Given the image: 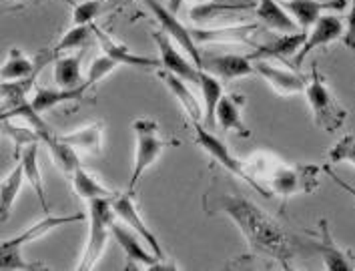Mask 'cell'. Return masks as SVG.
Segmentation results:
<instances>
[{
    "label": "cell",
    "instance_id": "277c9868",
    "mask_svg": "<svg viewBox=\"0 0 355 271\" xmlns=\"http://www.w3.org/2000/svg\"><path fill=\"white\" fill-rule=\"evenodd\" d=\"M305 97L309 100V107L313 111L319 129L327 133H336L345 121V109L329 93L325 78L321 77V73L318 71V64L311 67V75L305 87Z\"/></svg>",
    "mask_w": 355,
    "mask_h": 271
},
{
    "label": "cell",
    "instance_id": "603a6c76",
    "mask_svg": "<svg viewBox=\"0 0 355 271\" xmlns=\"http://www.w3.org/2000/svg\"><path fill=\"white\" fill-rule=\"evenodd\" d=\"M20 165L24 169V179L33 185L37 199L40 201L42 209L49 213V201H46V191H44V181L38 169V143H28L22 151H20Z\"/></svg>",
    "mask_w": 355,
    "mask_h": 271
},
{
    "label": "cell",
    "instance_id": "30bf717a",
    "mask_svg": "<svg viewBox=\"0 0 355 271\" xmlns=\"http://www.w3.org/2000/svg\"><path fill=\"white\" fill-rule=\"evenodd\" d=\"M111 235L114 237V241L121 245V250L125 252L127 257V265L135 268V265H145L147 270H150L153 265H157L159 261H163L161 257H157L155 253L147 247V243L132 231L129 225H125L123 221H112Z\"/></svg>",
    "mask_w": 355,
    "mask_h": 271
},
{
    "label": "cell",
    "instance_id": "9a60e30c",
    "mask_svg": "<svg viewBox=\"0 0 355 271\" xmlns=\"http://www.w3.org/2000/svg\"><path fill=\"white\" fill-rule=\"evenodd\" d=\"M345 0H283V8L293 17L301 30H307L325 10L345 8Z\"/></svg>",
    "mask_w": 355,
    "mask_h": 271
},
{
    "label": "cell",
    "instance_id": "4316f807",
    "mask_svg": "<svg viewBox=\"0 0 355 271\" xmlns=\"http://www.w3.org/2000/svg\"><path fill=\"white\" fill-rule=\"evenodd\" d=\"M42 141L49 145V149H51V155L55 159V165L62 171V173L67 175V177H73L75 171L78 167H83V163H80V159H78V151L73 149L67 141H62V137H55L53 133H49V135L42 137Z\"/></svg>",
    "mask_w": 355,
    "mask_h": 271
},
{
    "label": "cell",
    "instance_id": "52a82bcc",
    "mask_svg": "<svg viewBox=\"0 0 355 271\" xmlns=\"http://www.w3.org/2000/svg\"><path fill=\"white\" fill-rule=\"evenodd\" d=\"M145 2V6L150 10V15L155 17V20L161 24V30L167 35L168 39L175 40V42H179V46H181V51L195 60V64L201 69V53H199V49H197V42L193 39V35H191V30H189L187 26L179 20V17L175 15V12H171L167 8V4H161L159 0H143Z\"/></svg>",
    "mask_w": 355,
    "mask_h": 271
},
{
    "label": "cell",
    "instance_id": "ac0fdd59",
    "mask_svg": "<svg viewBox=\"0 0 355 271\" xmlns=\"http://www.w3.org/2000/svg\"><path fill=\"white\" fill-rule=\"evenodd\" d=\"M85 219V215L83 213H75V215H67V217H62V215H46L42 221H38L35 223L33 227H28V229H24L22 233H19L17 237H10V239H4L8 245H12V247H24V245H28V243H33L35 239L38 237H42V235H46V233H51L53 229H58V227H62V225H71V223H78V221H83Z\"/></svg>",
    "mask_w": 355,
    "mask_h": 271
},
{
    "label": "cell",
    "instance_id": "7402d4cb",
    "mask_svg": "<svg viewBox=\"0 0 355 271\" xmlns=\"http://www.w3.org/2000/svg\"><path fill=\"white\" fill-rule=\"evenodd\" d=\"M159 78L165 82L168 87V91L177 97L179 105H183L185 113L189 115L191 121H201L203 123V105L197 100V97L193 95V91L187 87V82L183 78H179L173 73H167V71H161L159 73Z\"/></svg>",
    "mask_w": 355,
    "mask_h": 271
},
{
    "label": "cell",
    "instance_id": "d590c367",
    "mask_svg": "<svg viewBox=\"0 0 355 271\" xmlns=\"http://www.w3.org/2000/svg\"><path fill=\"white\" fill-rule=\"evenodd\" d=\"M329 161L331 163H352V165H355V137H343L336 147L329 151Z\"/></svg>",
    "mask_w": 355,
    "mask_h": 271
},
{
    "label": "cell",
    "instance_id": "7a4b0ae2",
    "mask_svg": "<svg viewBox=\"0 0 355 271\" xmlns=\"http://www.w3.org/2000/svg\"><path fill=\"white\" fill-rule=\"evenodd\" d=\"M132 131L137 137V149H135V165H132L131 179H129V191L135 193L141 177L149 169L150 165L165 153L167 139L159 133V125L153 119H137L132 125Z\"/></svg>",
    "mask_w": 355,
    "mask_h": 271
},
{
    "label": "cell",
    "instance_id": "f546056e",
    "mask_svg": "<svg viewBox=\"0 0 355 271\" xmlns=\"http://www.w3.org/2000/svg\"><path fill=\"white\" fill-rule=\"evenodd\" d=\"M22 183H24V169L19 163L0 183V221L8 219V215L12 211V205H15L20 189H22Z\"/></svg>",
    "mask_w": 355,
    "mask_h": 271
},
{
    "label": "cell",
    "instance_id": "4dcf8cb0",
    "mask_svg": "<svg viewBox=\"0 0 355 271\" xmlns=\"http://www.w3.org/2000/svg\"><path fill=\"white\" fill-rule=\"evenodd\" d=\"M80 67H83V55L73 57H58L55 60V82L62 89H76L83 85L80 80Z\"/></svg>",
    "mask_w": 355,
    "mask_h": 271
},
{
    "label": "cell",
    "instance_id": "836d02e7",
    "mask_svg": "<svg viewBox=\"0 0 355 271\" xmlns=\"http://www.w3.org/2000/svg\"><path fill=\"white\" fill-rule=\"evenodd\" d=\"M112 4L109 0H85L73 4V26L80 24H93L105 10H109Z\"/></svg>",
    "mask_w": 355,
    "mask_h": 271
},
{
    "label": "cell",
    "instance_id": "f35d334b",
    "mask_svg": "<svg viewBox=\"0 0 355 271\" xmlns=\"http://www.w3.org/2000/svg\"><path fill=\"white\" fill-rule=\"evenodd\" d=\"M26 4V0H0V15L12 12L17 8H22Z\"/></svg>",
    "mask_w": 355,
    "mask_h": 271
},
{
    "label": "cell",
    "instance_id": "1f68e13d",
    "mask_svg": "<svg viewBox=\"0 0 355 271\" xmlns=\"http://www.w3.org/2000/svg\"><path fill=\"white\" fill-rule=\"evenodd\" d=\"M93 24H80V26H73L67 35H62V39L56 42L51 49L53 57L64 51H75V49H83L89 44V40L93 39Z\"/></svg>",
    "mask_w": 355,
    "mask_h": 271
},
{
    "label": "cell",
    "instance_id": "9c48e42d",
    "mask_svg": "<svg viewBox=\"0 0 355 271\" xmlns=\"http://www.w3.org/2000/svg\"><path fill=\"white\" fill-rule=\"evenodd\" d=\"M111 203H112V211H114V215H116L125 225H129L132 231L137 233V235L147 243V247H149L150 252L155 253L157 257H161V259H163V247H161V243H159L157 235L150 231V227L145 223L143 215L139 213V207H137V203H135L132 195L131 193L116 195Z\"/></svg>",
    "mask_w": 355,
    "mask_h": 271
},
{
    "label": "cell",
    "instance_id": "d4e9b609",
    "mask_svg": "<svg viewBox=\"0 0 355 271\" xmlns=\"http://www.w3.org/2000/svg\"><path fill=\"white\" fill-rule=\"evenodd\" d=\"M307 39V33L305 30H297V33H291V35H283L281 39L277 40H269L267 44L259 46L253 55H251V60L253 58H285L289 55H297V51L301 49V44Z\"/></svg>",
    "mask_w": 355,
    "mask_h": 271
},
{
    "label": "cell",
    "instance_id": "e575fe53",
    "mask_svg": "<svg viewBox=\"0 0 355 271\" xmlns=\"http://www.w3.org/2000/svg\"><path fill=\"white\" fill-rule=\"evenodd\" d=\"M116 67H119V62H114V60L107 57V55L94 58L93 64H91V69H89V73H87V78L83 80V87L89 91L91 87L98 85L103 78H107L111 73H114V71H116Z\"/></svg>",
    "mask_w": 355,
    "mask_h": 271
},
{
    "label": "cell",
    "instance_id": "cb8c5ba5",
    "mask_svg": "<svg viewBox=\"0 0 355 271\" xmlns=\"http://www.w3.org/2000/svg\"><path fill=\"white\" fill-rule=\"evenodd\" d=\"M319 227H321V241L315 245V250L321 253L325 268H327L329 271L354 270V265H352V261L347 259V255H345V253L341 252V250L336 245V241H334V237H331V231H329V225H327V221H325V219L319 223Z\"/></svg>",
    "mask_w": 355,
    "mask_h": 271
},
{
    "label": "cell",
    "instance_id": "4fadbf2b",
    "mask_svg": "<svg viewBox=\"0 0 355 271\" xmlns=\"http://www.w3.org/2000/svg\"><path fill=\"white\" fill-rule=\"evenodd\" d=\"M201 69L211 73L219 80H235V78L251 77L255 73L251 57L241 55H217V57H203Z\"/></svg>",
    "mask_w": 355,
    "mask_h": 271
},
{
    "label": "cell",
    "instance_id": "8fae6325",
    "mask_svg": "<svg viewBox=\"0 0 355 271\" xmlns=\"http://www.w3.org/2000/svg\"><path fill=\"white\" fill-rule=\"evenodd\" d=\"M345 30V24L341 22V19H337L334 15H321L315 24L311 26V33L307 35L305 42L301 44V49L295 55V67H301L305 62V58L309 53H313L315 49L327 46L334 40L341 39Z\"/></svg>",
    "mask_w": 355,
    "mask_h": 271
},
{
    "label": "cell",
    "instance_id": "ffe728a7",
    "mask_svg": "<svg viewBox=\"0 0 355 271\" xmlns=\"http://www.w3.org/2000/svg\"><path fill=\"white\" fill-rule=\"evenodd\" d=\"M255 12H257V19L261 20L267 28L277 30L281 35H291L300 30L297 22L277 0H257Z\"/></svg>",
    "mask_w": 355,
    "mask_h": 271
},
{
    "label": "cell",
    "instance_id": "60d3db41",
    "mask_svg": "<svg viewBox=\"0 0 355 271\" xmlns=\"http://www.w3.org/2000/svg\"><path fill=\"white\" fill-rule=\"evenodd\" d=\"M10 119V115L6 113V111H2L0 113V133H4V125H6V121Z\"/></svg>",
    "mask_w": 355,
    "mask_h": 271
},
{
    "label": "cell",
    "instance_id": "7c38bea8",
    "mask_svg": "<svg viewBox=\"0 0 355 271\" xmlns=\"http://www.w3.org/2000/svg\"><path fill=\"white\" fill-rule=\"evenodd\" d=\"M94 39L98 40V46L103 49V55H107L119 64H127V67H135V69H161V60L159 58L141 57L135 55L129 46H125L123 42H119L116 39H112L111 35H107L103 28H98L96 24H93Z\"/></svg>",
    "mask_w": 355,
    "mask_h": 271
},
{
    "label": "cell",
    "instance_id": "5bb4252c",
    "mask_svg": "<svg viewBox=\"0 0 355 271\" xmlns=\"http://www.w3.org/2000/svg\"><path fill=\"white\" fill-rule=\"evenodd\" d=\"M253 67H255V73L261 75V77L271 85V89H273L277 95H285V97H287V95H297L301 91H305L307 80H309L305 75L279 69V67H275V64H271V62H267V60H263V58L259 62H255Z\"/></svg>",
    "mask_w": 355,
    "mask_h": 271
},
{
    "label": "cell",
    "instance_id": "d6986e66",
    "mask_svg": "<svg viewBox=\"0 0 355 271\" xmlns=\"http://www.w3.org/2000/svg\"><path fill=\"white\" fill-rule=\"evenodd\" d=\"M243 103L245 97L241 95H223L217 105V111H215L217 125L225 131H237L241 137L251 135V131L245 127L243 115H241Z\"/></svg>",
    "mask_w": 355,
    "mask_h": 271
},
{
    "label": "cell",
    "instance_id": "7bdbcfd3",
    "mask_svg": "<svg viewBox=\"0 0 355 271\" xmlns=\"http://www.w3.org/2000/svg\"><path fill=\"white\" fill-rule=\"evenodd\" d=\"M109 2H111L112 6H114V4H119V2H123V0H109Z\"/></svg>",
    "mask_w": 355,
    "mask_h": 271
},
{
    "label": "cell",
    "instance_id": "d6a6232c",
    "mask_svg": "<svg viewBox=\"0 0 355 271\" xmlns=\"http://www.w3.org/2000/svg\"><path fill=\"white\" fill-rule=\"evenodd\" d=\"M0 270L4 271H35L44 270L42 263H33L22 257L20 247H12L6 241H0Z\"/></svg>",
    "mask_w": 355,
    "mask_h": 271
},
{
    "label": "cell",
    "instance_id": "e0dca14e",
    "mask_svg": "<svg viewBox=\"0 0 355 271\" xmlns=\"http://www.w3.org/2000/svg\"><path fill=\"white\" fill-rule=\"evenodd\" d=\"M87 89L80 85L76 89H62V87H56V89H46V87H37L35 95L31 98V107L33 111L42 115L51 109H55L58 105H67V103H76L85 97Z\"/></svg>",
    "mask_w": 355,
    "mask_h": 271
},
{
    "label": "cell",
    "instance_id": "3957f363",
    "mask_svg": "<svg viewBox=\"0 0 355 271\" xmlns=\"http://www.w3.org/2000/svg\"><path fill=\"white\" fill-rule=\"evenodd\" d=\"M111 201L112 199H93V201H89V241H87L83 259L76 265V270H93L94 265L98 263L103 252H105L107 239L111 235V225L114 221V211H112Z\"/></svg>",
    "mask_w": 355,
    "mask_h": 271
},
{
    "label": "cell",
    "instance_id": "ba28073f",
    "mask_svg": "<svg viewBox=\"0 0 355 271\" xmlns=\"http://www.w3.org/2000/svg\"><path fill=\"white\" fill-rule=\"evenodd\" d=\"M153 40L157 42V49H159L161 69L167 71V73L177 75L179 78H183L185 82H191V85L199 87V73H201V69L197 64L189 62L187 55H183L165 33H153Z\"/></svg>",
    "mask_w": 355,
    "mask_h": 271
},
{
    "label": "cell",
    "instance_id": "83f0119b",
    "mask_svg": "<svg viewBox=\"0 0 355 271\" xmlns=\"http://www.w3.org/2000/svg\"><path fill=\"white\" fill-rule=\"evenodd\" d=\"M103 133H105V125L101 121L91 123L83 129H78L71 135L62 137V141H67L73 149L83 151V153H98L103 147Z\"/></svg>",
    "mask_w": 355,
    "mask_h": 271
},
{
    "label": "cell",
    "instance_id": "484cf974",
    "mask_svg": "<svg viewBox=\"0 0 355 271\" xmlns=\"http://www.w3.org/2000/svg\"><path fill=\"white\" fill-rule=\"evenodd\" d=\"M255 28H257L255 24H235V26L211 28V30L195 28L191 30V35L195 42H249V35Z\"/></svg>",
    "mask_w": 355,
    "mask_h": 271
},
{
    "label": "cell",
    "instance_id": "8d00e7d4",
    "mask_svg": "<svg viewBox=\"0 0 355 271\" xmlns=\"http://www.w3.org/2000/svg\"><path fill=\"white\" fill-rule=\"evenodd\" d=\"M343 44L355 53V0H352L349 12H347V20H345V30H343Z\"/></svg>",
    "mask_w": 355,
    "mask_h": 271
},
{
    "label": "cell",
    "instance_id": "8992f818",
    "mask_svg": "<svg viewBox=\"0 0 355 271\" xmlns=\"http://www.w3.org/2000/svg\"><path fill=\"white\" fill-rule=\"evenodd\" d=\"M191 123H193V131H195V141H197V145L205 151L207 155L213 157V159H215L221 167H225L229 173H233L235 177H239V179H243L245 183H249L253 189H257L259 193L265 195V191L259 187V183H257V181L251 177V173H249V167H247L245 161H241L239 157L233 155L231 149L225 145L223 141L215 135L211 129H207L201 121H191ZM265 197H267V195H265Z\"/></svg>",
    "mask_w": 355,
    "mask_h": 271
},
{
    "label": "cell",
    "instance_id": "f1b7e54d",
    "mask_svg": "<svg viewBox=\"0 0 355 271\" xmlns=\"http://www.w3.org/2000/svg\"><path fill=\"white\" fill-rule=\"evenodd\" d=\"M73 179V187H75L76 195L80 199H85L87 203L93 201V199H114L116 193L105 187L98 179H94L93 175L89 173L85 167H78L75 171V175L71 177Z\"/></svg>",
    "mask_w": 355,
    "mask_h": 271
},
{
    "label": "cell",
    "instance_id": "44dd1931",
    "mask_svg": "<svg viewBox=\"0 0 355 271\" xmlns=\"http://www.w3.org/2000/svg\"><path fill=\"white\" fill-rule=\"evenodd\" d=\"M199 89L203 93V125L207 129H215L217 127V121H215V111H217V105L223 97V85L217 77H213L211 73H207L201 69L199 73Z\"/></svg>",
    "mask_w": 355,
    "mask_h": 271
},
{
    "label": "cell",
    "instance_id": "ab89813d",
    "mask_svg": "<svg viewBox=\"0 0 355 271\" xmlns=\"http://www.w3.org/2000/svg\"><path fill=\"white\" fill-rule=\"evenodd\" d=\"M181 6H183V0H168L167 2V8L171 10V12H175V15L179 12V8H181Z\"/></svg>",
    "mask_w": 355,
    "mask_h": 271
},
{
    "label": "cell",
    "instance_id": "2e32d148",
    "mask_svg": "<svg viewBox=\"0 0 355 271\" xmlns=\"http://www.w3.org/2000/svg\"><path fill=\"white\" fill-rule=\"evenodd\" d=\"M53 57L42 58L40 62H33L20 49H10L6 62L0 67V82H15V80H24V78L37 77V73L46 64V60Z\"/></svg>",
    "mask_w": 355,
    "mask_h": 271
},
{
    "label": "cell",
    "instance_id": "5b68a950",
    "mask_svg": "<svg viewBox=\"0 0 355 271\" xmlns=\"http://www.w3.org/2000/svg\"><path fill=\"white\" fill-rule=\"evenodd\" d=\"M269 169V177L263 185L269 195L289 197L295 193H311L318 189V175L321 173V167L318 165H273Z\"/></svg>",
    "mask_w": 355,
    "mask_h": 271
},
{
    "label": "cell",
    "instance_id": "b9f144b4",
    "mask_svg": "<svg viewBox=\"0 0 355 271\" xmlns=\"http://www.w3.org/2000/svg\"><path fill=\"white\" fill-rule=\"evenodd\" d=\"M0 109H2V82H0Z\"/></svg>",
    "mask_w": 355,
    "mask_h": 271
},
{
    "label": "cell",
    "instance_id": "6da1fadb",
    "mask_svg": "<svg viewBox=\"0 0 355 271\" xmlns=\"http://www.w3.org/2000/svg\"><path fill=\"white\" fill-rule=\"evenodd\" d=\"M219 209L229 215L239 231L243 233L249 250L269 255L277 259L285 270H289V263L295 255L293 241L263 209H259L253 201L237 195H223L219 199Z\"/></svg>",
    "mask_w": 355,
    "mask_h": 271
},
{
    "label": "cell",
    "instance_id": "74e56055",
    "mask_svg": "<svg viewBox=\"0 0 355 271\" xmlns=\"http://www.w3.org/2000/svg\"><path fill=\"white\" fill-rule=\"evenodd\" d=\"M321 171H323V173L329 175V177L334 179V183H336V185H339V187H341L343 191H347V193L352 195V197H354V199H355V187H352V185H349L347 181H343V179H341V177H339V175H337V173H334V171H331L329 167H323Z\"/></svg>",
    "mask_w": 355,
    "mask_h": 271
}]
</instances>
